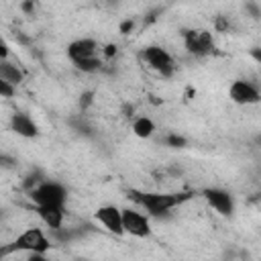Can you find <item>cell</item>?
Masks as SVG:
<instances>
[{
	"label": "cell",
	"mask_w": 261,
	"mask_h": 261,
	"mask_svg": "<svg viewBox=\"0 0 261 261\" xmlns=\"http://www.w3.org/2000/svg\"><path fill=\"white\" fill-rule=\"evenodd\" d=\"M128 196L147 212V216L161 218L169 214L175 206L188 202L194 192H143V190H128Z\"/></svg>",
	"instance_id": "obj_1"
},
{
	"label": "cell",
	"mask_w": 261,
	"mask_h": 261,
	"mask_svg": "<svg viewBox=\"0 0 261 261\" xmlns=\"http://www.w3.org/2000/svg\"><path fill=\"white\" fill-rule=\"evenodd\" d=\"M51 249V241L47 239V234L37 228V226H31L27 230H22L8 247H2V257L12 253V251H24V253H47Z\"/></svg>",
	"instance_id": "obj_2"
},
{
	"label": "cell",
	"mask_w": 261,
	"mask_h": 261,
	"mask_svg": "<svg viewBox=\"0 0 261 261\" xmlns=\"http://www.w3.org/2000/svg\"><path fill=\"white\" fill-rule=\"evenodd\" d=\"M29 198L33 200L35 208H43V206H57L63 208L65 200H67V190L51 179H45L41 186H37L35 190L29 192Z\"/></svg>",
	"instance_id": "obj_3"
},
{
	"label": "cell",
	"mask_w": 261,
	"mask_h": 261,
	"mask_svg": "<svg viewBox=\"0 0 261 261\" xmlns=\"http://www.w3.org/2000/svg\"><path fill=\"white\" fill-rule=\"evenodd\" d=\"M141 59L145 61V65L149 69H153L155 73H159L163 77H171L175 71L173 57L161 45H147L145 49H141Z\"/></svg>",
	"instance_id": "obj_4"
},
{
	"label": "cell",
	"mask_w": 261,
	"mask_h": 261,
	"mask_svg": "<svg viewBox=\"0 0 261 261\" xmlns=\"http://www.w3.org/2000/svg\"><path fill=\"white\" fill-rule=\"evenodd\" d=\"M181 37H184V45H186L188 53H192L196 57H204L214 51L212 33L206 29H186V31H181Z\"/></svg>",
	"instance_id": "obj_5"
},
{
	"label": "cell",
	"mask_w": 261,
	"mask_h": 261,
	"mask_svg": "<svg viewBox=\"0 0 261 261\" xmlns=\"http://www.w3.org/2000/svg\"><path fill=\"white\" fill-rule=\"evenodd\" d=\"M202 198L220 216H232V212H234V198H232V194L228 190H222V188H204L202 190Z\"/></svg>",
	"instance_id": "obj_6"
},
{
	"label": "cell",
	"mask_w": 261,
	"mask_h": 261,
	"mask_svg": "<svg viewBox=\"0 0 261 261\" xmlns=\"http://www.w3.org/2000/svg\"><path fill=\"white\" fill-rule=\"evenodd\" d=\"M122 226H124V232L130 234V237L145 239V237L151 234L149 216L143 214V212H137L133 208H122Z\"/></svg>",
	"instance_id": "obj_7"
},
{
	"label": "cell",
	"mask_w": 261,
	"mask_h": 261,
	"mask_svg": "<svg viewBox=\"0 0 261 261\" xmlns=\"http://www.w3.org/2000/svg\"><path fill=\"white\" fill-rule=\"evenodd\" d=\"M228 98L234 104L241 106H249V104H257L261 102V92L247 80H234L228 88Z\"/></svg>",
	"instance_id": "obj_8"
},
{
	"label": "cell",
	"mask_w": 261,
	"mask_h": 261,
	"mask_svg": "<svg viewBox=\"0 0 261 261\" xmlns=\"http://www.w3.org/2000/svg\"><path fill=\"white\" fill-rule=\"evenodd\" d=\"M94 216H96V220H98L108 232H112V234H116V237L124 234V226H122V210H120L118 206H114V204L100 206V208L96 210Z\"/></svg>",
	"instance_id": "obj_9"
},
{
	"label": "cell",
	"mask_w": 261,
	"mask_h": 261,
	"mask_svg": "<svg viewBox=\"0 0 261 261\" xmlns=\"http://www.w3.org/2000/svg\"><path fill=\"white\" fill-rule=\"evenodd\" d=\"M98 51H100V45L94 39H77L67 45V57L73 63L90 59V57H98Z\"/></svg>",
	"instance_id": "obj_10"
},
{
	"label": "cell",
	"mask_w": 261,
	"mask_h": 261,
	"mask_svg": "<svg viewBox=\"0 0 261 261\" xmlns=\"http://www.w3.org/2000/svg\"><path fill=\"white\" fill-rule=\"evenodd\" d=\"M10 128H12L16 135L24 137V139H35V137L39 135L37 122H35L29 114H24V112H14V114H12V118H10Z\"/></svg>",
	"instance_id": "obj_11"
},
{
	"label": "cell",
	"mask_w": 261,
	"mask_h": 261,
	"mask_svg": "<svg viewBox=\"0 0 261 261\" xmlns=\"http://www.w3.org/2000/svg\"><path fill=\"white\" fill-rule=\"evenodd\" d=\"M35 212L39 214V218L43 220V224L49 226L51 230L63 228V218H65L63 208H57V206H43V208H35Z\"/></svg>",
	"instance_id": "obj_12"
},
{
	"label": "cell",
	"mask_w": 261,
	"mask_h": 261,
	"mask_svg": "<svg viewBox=\"0 0 261 261\" xmlns=\"http://www.w3.org/2000/svg\"><path fill=\"white\" fill-rule=\"evenodd\" d=\"M0 80L2 82H8L12 84L14 88L24 80V73L22 69L16 65V63H10V61H0Z\"/></svg>",
	"instance_id": "obj_13"
},
{
	"label": "cell",
	"mask_w": 261,
	"mask_h": 261,
	"mask_svg": "<svg viewBox=\"0 0 261 261\" xmlns=\"http://www.w3.org/2000/svg\"><path fill=\"white\" fill-rule=\"evenodd\" d=\"M133 133L139 139H149L155 133V122L151 118H147V116H137L133 120Z\"/></svg>",
	"instance_id": "obj_14"
},
{
	"label": "cell",
	"mask_w": 261,
	"mask_h": 261,
	"mask_svg": "<svg viewBox=\"0 0 261 261\" xmlns=\"http://www.w3.org/2000/svg\"><path fill=\"white\" fill-rule=\"evenodd\" d=\"M80 71H84V73H96V71H100L102 69V59L100 57H90V59H84V61H77V63H73Z\"/></svg>",
	"instance_id": "obj_15"
},
{
	"label": "cell",
	"mask_w": 261,
	"mask_h": 261,
	"mask_svg": "<svg viewBox=\"0 0 261 261\" xmlns=\"http://www.w3.org/2000/svg\"><path fill=\"white\" fill-rule=\"evenodd\" d=\"M163 143H165L167 147H173V149H184V147L188 145V139H186V137H181V135L169 133V135H165V137H163Z\"/></svg>",
	"instance_id": "obj_16"
},
{
	"label": "cell",
	"mask_w": 261,
	"mask_h": 261,
	"mask_svg": "<svg viewBox=\"0 0 261 261\" xmlns=\"http://www.w3.org/2000/svg\"><path fill=\"white\" fill-rule=\"evenodd\" d=\"M14 92H16V88H14L12 84H8V82H2V80H0V96H2V98H12V96H14Z\"/></svg>",
	"instance_id": "obj_17"
},
{
	"label": "cell",
	"mask_w": 261,
	"mask_h": 261,
	"mask_svg": "<svg viewBox=\"0 0 261 261\" xmlns=\"http://www.w3.org/2000/svg\"><path fill=\"white\" fill-rule=\"evenodd\" d=\"M245 12H247L251 18H261V6H257L255 2H247V4H245Z\"/></svg>",
	"instance_id": "obj_18"
},
{
	"label": "cell",
	"mask_w": 261,
	"mask_h": 261,
	"mask_svg": "<svg viewBox=\"0 0 261 261\" xmlns=\"http://www.w3.org/2000/svg\"><path fill=\"white\" fill-rule=\"evenodd\" d=\"M92 102H94V92H84V94L80 96V108H82V110H86Z\"/></svg>",
	"instance_id": "obj_19"
},
{
	"label": "cell",
	"mask_w": 261,
	"mask_h": 261,
	"mask_svg": "<svg viewBox=\"0 0 261 261\" xmlns=\"http://www.w3.org/2000/svg\"><path fill=\"white\" fill-rule=\"evenodd\" d=\"M133 29H135V20H133V18H126V20L120 22V33H122V35H128Z\"/></svg>",
	"instance_id": "obj_20"
},
{
	"label": "cell",
	"mask_w": 261,
	"mask_h": 261,
	"mask_svg": "<svg viewBox=\"0 0 261 261\" xmlns=\"http://www.w3.org/2000/svg\"><path fill=\"white\" fill-rule=\"evenodd\" d=\"M214 27H216V31H228V20L224 16H218L216 22H214Z\"/></svg>",
	"instance_id": "obj_21"
},
{
	"label": "cell",
	"mask_w": 261,
	"mask_h": 261,
	"mask_svg": "<svg viewBox=\"0 0 261 261\" xmlns=\"http://www.w3.org/2000/svg\"><path fill=\"white\" fill-rule=\"evenodd\" d=\"M35 8H37V4H35V2H31V0L20 4V10H22V12H27V14H33V12H35Z\"/></svg>",
	"instance_id": "obj_22"
},
{
	"label": "cell",
	"mask_w": 261,
	"mask_h": 261,
	"mask_svg": "<svg viewBox=\"0 0 261 261\" xmlns=\"http://www.w3.org/2000/svg\"><path fill=\"white\" fill-rule=\"evenodd\" d=\"M27 261H49V259H47L43 253H29Z\"/></svg>",
	"instance_id": "obj_23"
},
{
	"label": "cell",
	"mask_w": 261,
	"mask_h": 261,
	"mask_svg": "<svg viewBox=\"0 0 261 261\" xmlns=\"http://www.w3.org/2000/svg\"><path fill=\"white\" fill-rule=\"evenodd\" d=\"M104 55L110 59V57H114L116 55V45H106L104 47Z\"/></svg>",
	"instance_id": "obj_24"
},
{
	"label": "cell",
	"mask_w": 261,
	"mask_h": 261,
	"mask_svg": "<svg viewBox=\"0 0 261 261\" xmlns=\"http://www.w3.org/2000/svg\"><path fill=\"white\" fill-rule=\"evenodd\" d=\"M251 57H253L257 63H261V47H253V49H251Z\"/></svg>",
	"instance_id": "obj_25"
},
{
	"label": "cell",
	"mask_w": 261,
	"mask_h": 261,
	"mask_svg": "<svg viewBox=\"0 0 261 261\" xmlns=\"http://www.w3.org/2000/svg\"><path fill=\"white\" fill-rule=\"evenodd\" d=\"M2 165H4V167H10V165H12V163H10V159H8L6 155H2Z\"/></svg>",
	"instance_id": "obj_26"
},
{
	"label": "cell",
	"mask_w": 261,
	"mask_h": 261,
	"mask_svg": "<svg viewBox=\"0 0 261 261\" xmlns=\"http://www.w3.org/2000/svg\"><path fill=\"white\" fill-rule=\"evenodd\" d=\"M255 141H257V143H259V145H261V137H257V139H255Z\"/></svg>",
	"instance_id": "obj_27"
}]
</instances>
